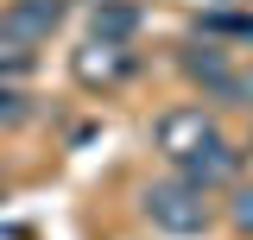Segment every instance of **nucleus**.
<instances>
[{"label": "nucleus", "mask_w": 253, "mask_h": 240, "mask_svg": "<svg viewBox=\"0 0 253 240\" xmlns=\"http://www.w3.org/2000/svg\"><path fill=\"white\" fill-rule=\"evenodd\" d=\"M57 26H63V0H6L0 6V44L6 51H38V44H51Z\"/></svg>", "instance_id": "3"}, {"label": "nucleus", "mask_w": 253, "mask_h": 240, "mask_svg": "<svg viewBox=\"0 0 253 240\" xmlns=\"http://www.w3.org/2000/svg\"><path fill=\"white\" fill-rule=\"evenodd\" d=\"M221 101H228V108H253V63L228 76V95H221Z\"/></svg>", "instance_id": "9"}, {"label": "nucleus", "mask_w": 253, "mask_h": 240, "mask_svg": "<svg viewBox=\"0 0 253 240\" xmlns=\"http://www.w3.org/2000/svg\"><path fill=\"white\" fill-rule=\"evenodd\" d=\"M184 76H190L203 95H215V101H221V95H228V76H234V63H228L221 44H190V51H184Z\"/></svg>", "instance_id": "6"}, {"label": "nucleus", "mask_w": 253, "mask_h": 240, "mask_svg": "<svg viewBox=\"0 0 253 240\" xmlns=\"http://www.w3.org/2000/svg\"><path fill=\"white\" fill-rule=\"evenodd\" d=\"M209 139H221L215 114L203 108V101H190V108H165V114L152 120V146L177 164V158H190V152H203Z\"/></svg>", "instance_id": "2"}, {"label": "nucleus", "mask_w": 253, "mask_h": 240, "mask_svg": "<svg viewBox=\"0 0 253 240\" xmlns=\"http://www.w3.org/2000/svg\"><path fill=\"white\" fill-rule=\"evenodd\" d=\"M241 171H247V152L228 146V139H209L203 152H190V158H177V177L196 183L203 196H215V190H234L241 183Z\"/></svg>", "instance_id": "4"}, {"label": "nucleus", "mask_w": 253, "mask_h": 240, "mask_svg": "<svg viewBox=\"0 0 253 240\" xmlns=\"http://www.w3.org/2000/svg\"><path fill=\"white\" fill-rule=\"evenodd\" d=\"M241 152H247V164H253V139H247V146H241Z\"/></svg>", "instance_id": "11"}, {"label": "nucleus", "mask_w": 253, "mask_h": 240, "mask_svg": "<svg viewBox=\"0 0 253 240\" xmlns=\"http://www.w3.org/2000/svg\"><path fill=\"white\" fill-rule=\"evenodd\" d=\"M228 228L241 240H253V183H234L228 190Z\"/></svg>", "instance_id": "8"}, {"label": "nucleus", "mask_w": 253, "mask_h": 240, "mask_svg": "<svg viewBox=\"0 0 253 240\" xmlns=\"http://www.w3.org/2000/svg\"><path fill=\"white\" fill-rule=\"evenodd\" d=\"M26 114H32V108H26V95H19V89H0V120H6V126H19Z\"/></svg>", "instance_id": "10"}, {"label": "nucleus", "mask_w": 253, "mask_h": 240, "mask_svg": "<svg viewBox=\"0 0 253 240\" xmlns=\"http://www.w3.org/2000/svg\"><path fill=\"white\" fill-rule=\"evenodd\" d=\"M70 70H76L83 89H121L126 76H133V51H126V44H101V38H89V44L70 57Z\"/></svg>", "instance_id": "5"}, {"label": "nucleus", "mask_w": 253, "mask_h": 240, "mask_svg": "<svg viewBox=\"0 0 253 240\" xmlns=\"http://www.w3.org/2000/svg\"><path fill=\"white\" fill-rule=\"evenodd\" d=\"M139 0H95L89 13V32L101 38V44H133V32H139Z\"/></svg>", "instance_id": "7"}, {"label": "nucleus", "mask_w": 253, "mask_h": 240, "mask_svg": "<svg viewBox=\"0 0 253 240\" xmlns=\"http://www.w3.org/2000/svg\"><path fill=\"white\" fill-rule=\"evenodd\" d=\"M139 215L152 221L158 234H177V240H196V234H209V228H215V202H209L196 183H184L177 171L139 190Z\"/></svg>", "instance_id": "1"}]
</instances>
